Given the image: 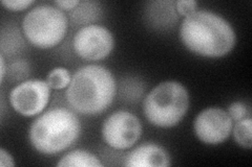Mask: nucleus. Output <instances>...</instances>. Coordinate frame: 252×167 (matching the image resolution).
<instances>
[{
  "label": "nucleus",
  "mask_w": 252,
  "mask_h": 167,
  "mask_svg": "<svg viewBox=\"0 0 252 167\" xmlns=\"http://www.w3.org/2000/svg\"><path fill=\"white\" fill-rule=\"evenodd\" d=\"M180 39L188 50L205 58H220L236 43L234 28L223 16L199 10L187 16L180 26Z\"/></svg>",
  "instance_id": "f257e3e1"
},
{
  "label": "nucleus",
  "mask_w": 252,
  "mask_h": 167,
  "mask_svg": "<svg viewBox=\"0 0 252 167\" xmlns=\"http://www.w3.org/2000/svg\"><path fill=\"white\" fill-rule=\"evenodd\" d=\"M81 134V122L75 112L66 108H54L32 122L29 139L42 155H57L68 148Z\"/></svg>",
  "instance_id": "7ed1b4c3"
},
{
  "label": "nucleus",
  "mask_w": 252,
  "mask_h": 167,
  "mask_svg": "<svg viewBox=\"0 0 252 167\" xmlns=\"http://www.w3.org/2000/svg\"><path fill=\"white\" fill-rule=\"evenodd\" d=\"M145 18L148 24L156 29L164 30L173 27L179 20L176 1L160 0L148 2L145 7Z\"/></svg>",
  "instance_id": "9b49d317"
},
{
  "label": "nucleus",
  "mask_w": 252,
  "mask_h": 167,
  "mask_svg": "<svg viewBox=\"0 0 252 167\" xmlns=\"http://www.w3.org/2000/svg\"><path fill=\"white\" fill-rule=\"evenodd\" d=\"M76 54L84 61L94 62L103 60L112 53L115 39L108 28L92 24L79 29L73 39Z\"/></svg>",
  "instance_id": "0eeeda50"
},
{
  "label": "nucleus",
  "mask_w": 252,
  "mask_h": 167,
  "mask_svg": "<svg viewBox=\"0 0 252 167\" xmlns=\"http://www.w3.org/2000/svg\"><path fill=\"white\" fill-rule=\"evenodd\" d=\"M68 26L65 13L53 4L37 5L29 11L21 22L22 33L38 48L49 49L64 38Z\"/></svg>",
  "instance_id": "39448f33"
},
{
  "label": "nucleus",
  "mask_w": 252,
  "mask_h": 167,
  "mask_svg": "<svg viewBox=\"0 0 252 167\" xmlns=\"http://www.w3.org/2000/svg\"><path fill=\"white\" fill-rule=\"evenodd\" d=\"M102 7L98 1H80L73 11L69 12V17L73 24L88 26L100 19Z\"/></svg>",
  "instance_id": "f8f14e48"
},
{
  "label": "nucleus",
  "mask_w": 252,
  "mask_h": 167,
  "mask_svg": "<svg viewBox=\"0 0 252 167\" xmlns=\"http://www.w3.org/2000/svg\"><path fill=\"white\" fill-rule=\"evenodd\" d=\"M232 134L235 142L243 148L252 147V119L247 117L235 122L232 128Z\"/></svg>",
  "instance_id": "4468645a"
},
{
  "label": "nucleus",
  "mask_w": 252,
  "mask_h": 167,
  "mask_svg": "<svg viewBox=\"0 0 252 167\" xmlns=\"http://www.w3.org/2000/svg\"><path fill=\"white\" fill-rule=\"evenodd\" d=\"M196 6H198V2L195 0H178L176 1V10L179 16H184V17L194 13L196 11Z\"/></svg>",
  "instance_id": "a211bd4d"
},
{
  "label": "nucleus",
  "mask_w": 252,
  "mask_h": 167,
  "mask_svg": "<svg viewBox=\"0 0 252 167\" xmlns=\"http://www.w3.org/2000/svg\"><path fill=\"white\" fill-rule=\"evenodd\" d=\"M228 115L230 116L231 120L233 122H238L242 119H245L247 117H251L250 114V108L242 101H234L228 107L227 110Z\"/></svg>",
  "instance_id": "dca6fc26"
},
{
  "label": "nucleus",
  "mask_w": 252,
  "mask_h": 167,
  "mask_svg": "<svg viewBox=\"0 0 252 167\" xmlns=\"http://www.w3.org/2000/svg\"><path fill=\"white\" fill-rule=\"evenodd\" d=\"M72 81V74L69 70L63 67H57L51 70L46 77V83L49 84L51 89L61 90L65 89Z\"/></svg>",
  "instance_id": "2eb2a0df"
},
{
  "label": "nucleus",
  "mask_w": 252,
  "mask_h": 167,
  "mask_svg": "<svg viewBox=\"0 0 252 167\" xmlns=\"http://www.w3.org/2000/svg\"><path fill=\"white\" fill-rule=\"evenodd\" d=\"M189 108V94L185 87L176 81L157 85L143 100V113L157 128L169 129L177 125Z\"/></svg>",
  "instance_id": "20e7f679"
},
{
  "label": "nucleus",
  "mask_w": 252,
  "mask_h": 167,
  "mask_svg": "<svg viewBox=\"0 0 252 167\" xmlns=\"http://www.w3.org/2000/svg\"><path fill=\"white\" fill-rule=\"evenodd\" d=\"M101 134L109 147L128 149L140 139L142 124L135 114L124 110L117 111L105 119Z\"/></svg>",
  "instance_id": "423d86ee"
},
{
  "label": "nucleus",
  "mask_w": 252,
  "mask_h": 167,
  "mask_svg": "<svg viewBox=\"0 0 252 167\" xmlns=\"http://www.w3.org/2000/svg\"><path fill=\"white\" fill-rule=\"evenodd\" d=\"M5 62H4V58L3 55H0V81L1 83H3V79L5 76Z\"/></svg>",
  "instance_id": "4be33fe9"
},
{
  "label": "nucleus",
  "mask_w": 252,
  "mask_h": 167,
  "mask_svg": "<svg viewBox=\"0 0 252 167\" xmlns=\"http://www.w3.org/2000/svg\"><path fill=\"white\" fill-rule=\"evenodd\" d=\"M168 153L155 143H144L126 156L124 166L127 167H167L170 166Z\"/></svg>",
  "instance_id": "9d476101"
},
{
  "label": "nucleus",
  "mask_w": 252,
  "mask_h": 167,
  "mask_svg": "<svg viewBox=\"0 0 252 167\" xmlns=\"http://www.w3.org/2000/svg\"><path fill=\"white\" fill-rule=\"evenodd\" d=\"M79 3H80V0H58V1L54 2V4L58 6L59 9L67 12L73 11Z\"/></svg>",
  "instance_id": "aec40b11"
},
{
  "label": "nucleus",
  "mask_w": 252,
  "mask_h": 167,
  "mask_svg": "<svg viewBox=\"0 0 252 167\" xmlns=\"http://www.w3.org/2000/svg\"><path fill=\"white\" fill-rule=\"evenodd\" d=\"M233 121L227 111L219 107L204 109L196 115L193 130L198 139L209 145H218L229 138Z\"/></svg>",
  "instance_id": "1a4fd4ad"
},
{
  "label": "nucleus",
  "mask_w": 252,
  "mask_h": 167,
  "mask_svg": "<svg viewBox=\"0 0 252 167\" xmlns=\"http://www.w3.org/2000/svg\"><path fill=\"white\" fill-rule=\"evenodd\" d=\"M59 167H102L100 159L88 150L74 149L66 153L57 163Z\"/></svg>",
  "instance_id": "ddd939ff"
},
{
  "label": "nucleus",
  "mask_w": 252,
  "mask_h": 167,
  "mask_svg": "<svg viewBox=\"0 0 252 167\" xmlns=\"http://www.w3.org/2000/svg\"><path fill=\"white\" fill-rule=\"evenodd\" d=\"M116 93L113 73L103 66L93 64L75 71L65 91V99L79 114L98 115L112 105Z\"/></svg>",
  "instance_id": "f03ea898"
},
{
  "label": "nucleus",
  "mask_w": 252,
  "mask_h": 167,
  "mask_svg": "<svg viewBox=\"0 0 252 167\" xmlns=\"http://www.w3.org/2000/svg\"><path fill=\"white\" fill-rule=\"evenodd\" d=\"M0 166L1 167H13L15 166L14 159L9 152L4 148H0Z\"/></svg>",
  "instance_id": "412c9836"
},
{
  "label": "nucleus",
  "mask_w": 252,
  "mask_h": 167,
  "mask_svg": "<svg viewBox=\"0 0 252 167\" xmlns=\"http://www.w3.org/2000/svg\"><path fill=\"white\" fill-rule=\"evenodd\" d=\"M33 3V0H2L1 1V4L5 9L13 12L25 11Z\"/></svg>",
  "instance_id": "6ab92c4d"
},
{
  "label": "nucleus",
  "mask_w": 252,
  "mask_h": 167,
  "mask_svg": "<svg viewBox=\"0 0 252 167\" xmlns=\"http://www.w3.org/2000/svg\"><path fill=\"white\" fill-rule=\"evenodd\" d=\"M51 87L46 81L29 79L15 86L10 92L12 108L22 116L32 117L42 113L50 100Z\"/></svg>",
  "instance_id": "6e6552de"
},
{
  "label": "nucleus",
  "mask_w": 252,
  "mask_h": 167,
  "mask_svg": "<svg viewBox=\"0 0 252 167\" xmlns=\"http://www.w3.org/2000/svg\"><path fill=\"white\" fill-rule=\"evenodd\" d=\"M7 72L12 81H20L29 76L30 66L26 61H17L9 67Z\"/></svg>",
  "instance_id": "f3484780"
}]
</instances>
